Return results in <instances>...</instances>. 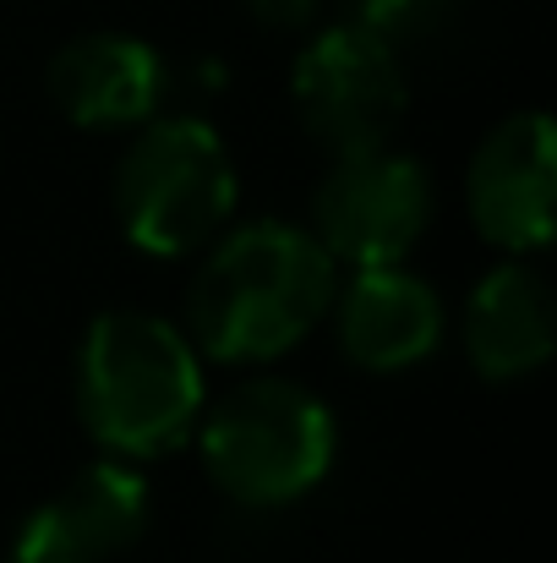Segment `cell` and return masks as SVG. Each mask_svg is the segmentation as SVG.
<instances>
[{
    "label": "cell",
    "mask_w": 557,
    "mask_h": 563,
    "mask_svg": "<svg viewBox=\"0 0 557 563\" xmlns=\"http://www.w3.org/2000/svg\"><path fill=\"white\" fill-rule=\"evenodd\" d=\"M241 5L274 33H301L318 16V0H241Z\"/></svg>",
    "instance_id": "13"
},
{
    "label": "cell",
    "mask_w": 557,
    "mask_h": 563,
    "mask_svg": "<svg viewBox=\"0 0 557 563\" xmlns=\"http://www.w3.org/2000/svg\"><path fill=\"white\" fill-rule=\"evenodd\" d=\"M202 356L159 312H99L77 345V416L115 460H159L197 432Z\"/></svg>",
    "instance_id": "2"
},
{
    "label": "cell",
    "mask_w": 557,
    "mask_h": 563,
    "mask_svg": "<svg viewBox=\"0 0 557 563\" xmlns=\"http://www.w3.org/2000/svg\"><path fill=\"white\" fill-rule=\"evenodd\" d=\"M448 11H454V0H350V22L388 38V44L432 33Z\"/></svg>",
    "instance_id": "12"
},
{
    "label": "cell",
    "mask_w": 557,
    "mask_h": 563,
    "mask_svg": "<svg viewBox=\"0 0 557 563\" xmlns=\"http://www.w3.org/2000/svg\"><path fill=\"white\" fill-rule=\"evenodd\" d=\"M235 159L197 115H154L132 132L115 170V219L148 257L202 252L235 213Z\"/></svg>",
    "instance_id": "4"
},
{
    "label": "cell",
    "mask_w": 557,
    "mask_h": 563,
    "mask_svg": "<svg viewBox=\"0 0 557 563\" xmlns=\"http://www.w3.org/2000/svg\"><path fill=\"white\" fill-rule=\"evenodd\" d=\"M208 482L241 509H290L323 487L339 454L334 410L290 377H246L197 416Z\"/></svg>",
    "instance_id": "3"
},
{
    "label": "cell",
    "mask_w": 557,
    "mask_h": 563,
    "mask_svg": "<svg viewBox=\"0 0 557 563\" xmlns=\"http://www.w3.org/2000/svg\"><path fill=\"white\" fill-rule=\"evenodd\" d=\"M465 202L498 252H542L557 213V132L542 110L498 121L465 176Z\"/></svg>",
    "instance_id": "8"
},
{
    "label": "cell",
    "mask_w": 557,
    "mask_h": 563,
    "mask_svg": "<svg viewBox=\"0 0 557 563\" xmlns=\"http://www.w3.org/2000/svg\"><path fill=\"white\" fill-rule=\"evenodd\" d=\"M553 290L531 263H498L465 301V356L487 383H520L553 362Z\"/></svg>",
    "instance_id": "11"
},
{
    "label": "cell",
    "mask_w": 557,
    "mask_h": 563,
    "mask_svg": "<svg viewBox=\"0 0 557 563\" xmlns=\"http://www.w3.org/2000/svg\"><path fill=\"white\" fill-rule=\"evenodd\" d=\"M432 224V181L410 154H345L312 191V241L350 268L404 263Z\"/></svg>",
    "instance_id": "6"
},
{
    "label": "cell",
    "mask_w": 557,
    "mask_h": 563,
    "mask_svg": "<svg viewBox=\"0 0 557 563\" xmlns=\"http://www.w3.org/2000/svg\"><path fill=\"white\" fill-rule=\"evenodd\" d=\"M154 520V487L132 460L82 465L49 504H38L16 537L5 563H115L143 542Z\"/></svg>",
    "instance_id": "7"
},
{
    "label": "cell",
    "mask_w": 557,
    "mask_h": 563,
    "mask_svg": "<svg viewBox=\"0 0 557 563\" xmlns=\"http://www.w3.org/2000/svg\"><path fill=\"white\" fill-rule=\"evenodd\" d=\"M55 110L82 132H137L165 104V55L132 33H82L55 49L49 71Z\"/></svg>",
    "instance_id": "9"
},
{
    "label": "cell",
    "mask_w": 557,
    "mask_h": 563,
    "mask_svg": "<svg viewBox=\"0 0 557 563\" xmlns=\"http://www.w3.org/2000/svg\"><path fill=\"white\" fill-rule=\"evenodd\" d=\"M328 318H334L339 351L367 373H404V367L426 362L443 340L437 290L399 263L356 268L350 285L334 290Z\"/></svg>",
    "instance_id": "10"
},
{
    "label": "cell",
    "mask_w": 557,
    "mask_h": 563,
    "mask_svg": "<svg viewBox=\"0 0 557 563\" xmlns=\"http://www.w3.org/2000/svg\"><path fill=\"white\" fill-rule=\"evenodd\" d=\"M334 290L339 263L312 230L252 219L208 241V257L186 285V340L224 367L279 362L328 318Z\"/></svg>",
    "instance_id": "1"
},
{
    "label": "cell",
    "mask_w": 557,
    "mask_h": 563,
    "mask_svg": "<svg viewBox=\"0 0 557 563\" xmlns=\"http://www.w3.org/2000/svg\"><path fill=\"white\" fill-rule=\"evenodd\" d=\"M290 99L312 132L318 148L334 159L388 148V137L404 121L410 88L399 49L356 22L323 27L290 66Z\"/></svg>",
    "instance_id": "5"
}]
</instances>
